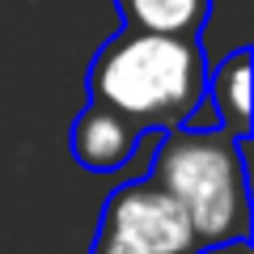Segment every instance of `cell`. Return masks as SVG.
I'll return each mask as SVG.
<instances>
[{
    "label": "cell",
    "instance_id": "6da1fadb",
    "mask_svg": "<svg viewBox=\"0 0 254 254\" xmlns=\"http://www.w3.org/2000/svg\"><path fill=\"white\" fill-rule=\"evenodd\" d=\"M208 55L199 34L123 26L89 64V102L119 110L144 131L187 127L203 106Z\"/></svg>",
    "mask_w": 254,
    "mask_h": 254
},
{
    "label": "cell",
    "instance_id": "3957f363",
    "mask_svg": "<svg viewBox=\"0 0 254 254\" xmlns=\"http://www.w3.org/2000/svg\"><path fill=\"white\" fill-rule=\"evenodd\" d=\"M98 229H106V233L123 237V242L140 246L148 254H195L199 250L187 212L153 178H136V182H123L119 190H110L106 203H102Z\"/></svg>",
    "mask_w": 254,
    "mask_h": 254
},
{
    "label": "cell",
    "instance_id": "8992f818",
    "mask_svg": "<svg viewBox=\"0 0 254 254\" xmlns=\"http://www.w3.org/2000/svg\"><path fill=\"white\" fill-rule=\"evenodd\" d=\"M123 26L161 30V34H203L212 0H115Z\"/></svg>",
    "mask_w": 254,
    "mask_h": 254
},
{
    "label": "cell",
    "instance_id": "52a82bcc",
    "mask_svg": "<svg viewBox=\"0 0 254 254\" xmlns=\"http://www.w3.org/2000/svg\"><path fill=\"white\" fill-rule=\"evenodd\" d=\"M89 254H148V250H140V246H131V242H123V237H115V233H106V229H98V237H93Z\"/></svg>",
    "mask_w": 254,
    "mask_h": 254
},
{
    "label": "cell",
    "instance_id": "277c9868",
    "mask_svg": "<svg viewBox=\"0 0 254 254\" xmlns=\"http://www.w3.org/2000/svg\"><path fill=\"white\" fill-rule=\"evenodd\" d=\"M148 131L136 127L131 119H123L119 110L102 106V102H89L81 115L72 119V131H68V148H72V161L85 165L93 174H115L123 170L131 157H136L140 140Z\"/></svg>",
    "mask_w": 254,
    "mask_h": 254
},
{
    "label": "cell",
    "instance_id": "7a4b0ae2",
    "mask_svg": "<svg viewBox=\"0 0 254 254\" xmlns=\"http://www.w3.org/2000/svg\"><path fill=\"white\" fill-rule=\"evenodd\" d=\"M246 140L225 127H170L157 140L148 178L187 212L195 242H250V190H246Z\"/></svg>",
    "mask_w": 254,
    "mask_h": 254
},
{
    "label": "cell",
    "instance_id": "5b68a950",
    "mask_svg": "<svg viewBox=\"0 0 254 254\" xmlns=\"http://www.w3.org/2000/svg\"><path fill=\"white\" fill-rule=\"evenodd\" d=\"M203 102H212L216 110V127L237 140H250V47H237L216 68H208Z\"/></svg>",
    "mask_w": 254,
    "mask_h": 254
}]
</instances>
